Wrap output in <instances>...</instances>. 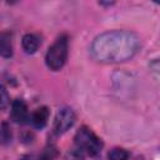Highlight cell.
Masks as SVG:
<instances>
[{"mask_svg": "<svg viewBox=\"0 0 160 160\" xmlns=\"http://www.w3.org/2000/svg\"><path fill=\"white\" fill-rule=\"evenodd\" d=\"M140 49V38L129 30H110L98 35L90 46L94 60L105 64L124 62Z\"/></svg>", "mask_w": 160, "mask_h": 160, "instance_id": "1", "label": "cell"}, {"mask_svg": "<svg viewBox=\"0 0 160 160\" xmlns=\"http://www.w3.org/2000/svg\"><path fill=\"white\" fill-rule=\"evenodd\" d=\"M68 50H69V42L66 35L59 36L48 49V52L45 55V62L48 68L54 71L60 70L66 62Z\"/></svg>", "mask_w": 160, "mask_h": 160, "instance_id": "2", "label": "cell"}, {"mask_svg": "<svg viewBox=\"0 0 160 160\" xmlns=\"http://www.w3.org/2000/svg\"><path fill=\"white\" fill-rule=\"evenodd\" d=\"M74 141L78 150L90 156L98 155L102 149V141L95 135L92 130H90L86 126H82L76 131Z\"/></svg>", "mask_w": 160, "mask_h": 160, "instance_id": "3", "label": "cell"}, {"mask_svg": "<svg viewBox=\"0 0 160 160\" xmlns=\"http://www.w3.org/2000/svg\"><path fill=\"white\" fill-rule=\"evenodd\" d=\"M76 116L72 109L70 108H61L55 116L54 120V131L56 134H64L74 124H75Z\"/></svg>", "mask_w": 160, "mask_h": 160, "instance_id": "4", "label": "cell"}, {"mask_svg": "<svg viewBox=\"0 0 160 160\" xmlns=\"http://www.w3.org/2000/svg\"><path fill=\"white\" fill-rule=\"evenodd\" d=\"M11 119L18 124H24L29 118V111L26 104L21 99H16L11 104V111H10Z\"/></svg>", "mask_w": 160, "mask_h": 160, "instance_id": "5", "label": "cell"}, {"mask_svg": "<svg viewBox=\"0 0 160 160\" xmlns=\"http://www.w3.org/2000/svg\"><path fill=\"white\" fill-rule=\"evenodd\" d=\"M49 115H50L49 109L46 106H40V108H38L32 111V114L30 116V120H31V122L35 128L41 129L48 124Z\"/></svg>", "mask_w": 160, "mask_h": 160, "instance_id": "6", "label": "cell"}, {"mask_svg": "<svg viewBox=\"0 0 160 160\" xmlns=\"http://www.w3.org/2000/svg\"><path fill=\"white\" fill-rule=\"evenodd\" d=\"M41 41L39 39L38 35L35 34H25L22 36V40H21V45H22V49L25 50V52L28 54H34L39 46H40Z\"/></svg>", "mask_w": 160, "mask_h": 160, "instance_id": "7", "label": "cell"}, {"mask_svg": "<svg viewBox=\"0 0 160 160\" xmlns=\"http://www.w3.org/2000/svg\"><path fill=\"white\" fill-rule=\"evenodd\" d=\"M0 51H1V55L4 58H10L12 55V46H11V40H10V36L5 32L1 34L0 36Z\"/></svg>", "mask_w": 160, "mask_h": 160, "instance_id": "8", "label": "cell"}, {"mask_svg": "<svg viewBox=\"0 0 160 160\" xmlns=\"http://www.w3.org/2000/svg\"><path fill=\"white\" fill-rule=\"evenodd\" d=\"M128 158H129V151L122 148H114L108 154L109 160H128Z\"/></svg>", "mask_w": 160, "mask_h": 160, "instance_id": "9", "label": "cell"}, {"mask_svg": "<svg viewBox=\"0 0 160 160\" xmlns=\"http://www.w3.org/2000/svg\"><path fill=\"white\" fill-rule=\"evenodd\" d=\"M11 140V129L9 126L8 122H2L1 124V142L2 144H8Z\"/></svg>", "mask_w": 160, "mask_h": 160, "instance_id": "10", "label": "cell"}, {"mask_svg": "<svg viewBox=\"0 0 160 160\" xmlns=\"http://www.w3.org/2000/svg\"><path fill=\"white\" fill-rule=\"evenodd\" d=\"M56 155V151L54 148H48L44 150V152L40 156V160H52Z\"/></svg>", "mask_w": 160, "mask_h": 160, "instance_id": "11", "label": "cell"}, {"mask_svg": "<svg viewBox=\"0 0 160 160\" xmlns=\"http://www.w3.org/2000/svg\"><path fill=\"white\" fill-rule=\"evenodd\" d=\"M0 94H1V109L5 110L6 105L9 104V96H8V92H6V89H5L4 85H1V91H0Z\"/></svg>", "mask_w": 160, "mask_h": 160, "instance_id": "12", "label": "cell"}, {"mask_svg": "<svg viewBox=\"0 0 160 160\" xmlns=\"http://www.w3.org/2000/svg\"><path fill=\"white\" fill-rule=\"evenodd\" d=\"M150 69L154 72H156V74L160 75V58H158V59H155V60H152L150 62Z\"/></svg>", "mask_w": 160, "mask_h": 160, "instance_id": "13", "label": "cell"}, {"mask_svg": "<svg viewBox=\"0 0 160 160\" xmlns=\"http://www.w3.org/2000/svg\"><path fill=\"white\" fill-rule=\"evenodd\" d=\"M20 160H32V158H31V156H28V155H26V156H22V158H21Z\"/></svg>", "mask_w": 160, "mask_h": 160, "instance_id": "14", "label": "cell"}]
</instances>
